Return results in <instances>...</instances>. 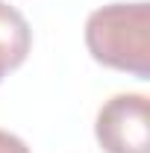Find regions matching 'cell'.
<instances>
[{"mask_svg":"<svg viewBox=\"0 0 150 153\" xmlns=\"http://www.w3.org/2000/svg\"><path fill=\"white\" fill-rule=\"evenodd\" d=\"M85 47L100 65L150 76V3H109L85 21Z\"/></svg>","mask_w":150,"mask_h":153,"instance_id":"cell-1","label":"cell"},{"mask_svg":"<svg viewBox=\"0 0 150 153\" xmlns=\"http://www.w3.org/2000/svg\"><path fill=\"white\" fill-rule=\"evenodd\" d=\"M106 153H150V103L144 94H115L94 124Z\"/></svg>","mask_w":150,"mask_h":153,"instance_id":"cell-2","label":"cell"},{"mask_svg":"<svg viewBox=\"0 0 150 153\" xmlns=\"http://www.w3.org/2000/svg\"><path fill=\"white\" fill-rule=\"evenodd\" d=\"M30 47H33V33L27 18L0 0V79L6 71H15L18 65H24Z\"/></svg>","mask_w":150,"mask_h":153,"instance_id":"cell-3","label":"cell"},{"mask_svg":"<svg viewBox=\"0 0 150 153\" xmlns=\"http://www.w3.org/2000/svg\"><path fill=\"white\" fill-rule=\"evenodd\" d=\"M0 153H30V147H27L15 133L0 130Z\"/></svg>","mask_w":150,"mask_h":153,"instance_id":"cell-4","label":"cell"}]
</instances>
